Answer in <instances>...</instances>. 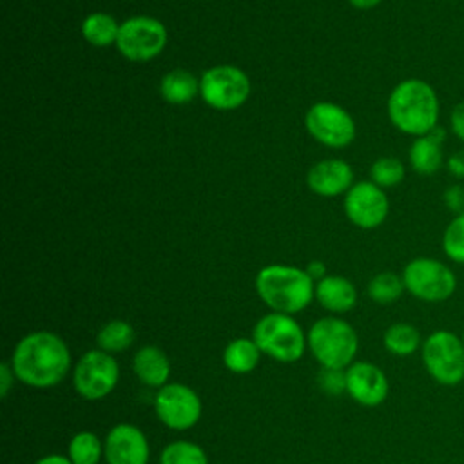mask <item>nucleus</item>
Masks as SVG:
<instances>
[{"label":"nucleus","mask_w":464,"mask_h":464,"mask_svg":"<svg viewBox=\"0 0 464 464\" xmlns=\"http://www.w3.org/2000/svg\"><path fill=\"white\" fill-rule=\"evenodd\" d=\"M118 33H120V25L107 13H92L82 24L83 38L98 47H105L116 42Z\"/></svg>","instance_id":"obj_23"},{"label":"nucleus","mask_w":464,"mask_h":464,"mask_svg":"<svg viewBox=\"0 0 464 464\" xmlns=\"http://www.w3.org/2000/svg\"><path fill=\"white\" fill-rule=\"evenodd\" d=\"M118 379L120 366L116 359L100 348L85 352L72 372L74 390L87 401L107 397L116 388Z\"/></svg>","instance_id":"obj_8"},{"label":"nucleus","mask_w":464,"mask_h":464,"mask_svg":"<svg viewBox=\"0 0 464 464\" xmlns=\"http://www.w3.org/2000/svg\"><path fill=\"white\" fill-rule=\"evenodd\" d=\"M201 410L199 395L181 382H169L161 386L154 397V411L158 419L176 431L196 426L201 417Z\"/></svg>","instance_id":"obj_11"},{"label":"nucleus","mask_w":464,"mask_h":464,"mask_svg":"<svg viewBox=\"0 0 464 464\" xmlns=\"http://www.w3.org/2000/svg\"><path fill=\"white\" fill-rule=\"evenodd\" d=\"M14 372H13V366L11 362H2L0 364V397L5 399L9 390H11V384L14 381Z\"/></svg>","instance_id":"obj_34"},{"label":"nucleus","mask_w":464,"mask_h":464,"mask_svg":"<svg viewBox=\"0 0 464 464\" xmlns=\"http://www.w3.org/2000/svg\"><path fill=\"white\" fill-rule=\"evenodd\" d=\"M160 464H208L201 446L190 440H174L161 451Z\"/></svg>","instance_id":"obj_27"},{"label":"nucleus","mask_w":464,"mask_h":464,"mask_svg":"<svg viewBox=\"0 0 464 464\" xmlns=\"http://www.w3.org/2000/svg\"><path fill=\"white\" fill-rule=\"evenodd\" d=\"M388 116L401 132L419 138L439 125L440 102L428 82L408 78L393 87L388 98Z\"/></svg>","instance_id":"obj_2"},{"label":"nucleus","mask_w":464,"mask_h":464,"mask_svg":"<svg viewBox=\"0 0 464 464\" xmlns=\"http://www.w3.org/2000/svg\"><path fill=\"white\" fill-rule=\"evenodd\" d=\"M404 288L426 303H442L457 290L455 272L433 257H415L402 270Z\"/></svg>","instance_id":"obj_7"},{"label":"nucleus","mask_w":464,"mask_h":464,"mask_svg":"<svg viewBox=\"0 0 464 464\" xmlns=\"http://www.w3.org/2000/svg\"><path fill=\"white\" fill-rule=\"evenodd\" d=\"M404 281L393 272H381L368 283V295L379 304H390L397 301L404 292Z\"/></svg>","instance_id":"obj_26"},{"label":"nucleus","mask_w":464,"mask_h":464,"mask_svg":"<svg viewBox=\"0 0 464 464\" xmlns=\"http://www.w3.org/2000/svg\"><path fill=\"white\" fill-rule=\"evenodd\" d=\"M103 455V444L92 431H78L72 435L67 457L72 464H98Z\"/></svg>","instance_id":"obj_25"},{"label":"nucleus","mask_w":464,"mask_h":464,"mask_svg":"<svg viewBox=\"0 0 464 464\" xmlns=\"http://www.w3.org/2000/svg\"><path fill=\"white\" fill-rule=\"evenodd\" d=\"M160 91L167 102L185 103L199 92V82L192 72L185 69H174L163 76Z\"/></svg>","instance_id":"obj_21"},{"label":"nucleus","mask_w":464,"mask_h":464,"mask_svg":"<svg viewBox=\"0 0 464 464\" xmlns=\"http://www.w3.org/2000/svg\"><path fill=\"white\" fill-rule=\"evenodd\" d=\"M14 377L33 388H51L71 370V352L53 332H31L18 341L11 355Z\"/></svg>","instance_id":"obj_1"},{"label":"nucleus","mask_w":464,"mask_h":464,"mask_svg":"<svg viewBox=\"0 0 464 464\" xmlns=\"http://www.w3.org/2000/svg\"><path fill=\"white\" fill-rule=\"evenodd\" d=\"M167 44L163 24L150 16H134L120 24L118 51L134 62H145L158 56Z\"/></svg>","instance_id":"obj_10"},{"label":"nucleus","mask_w":464,"mask_h":464,"mask_svg":"<svg viewBox=\"0 0 464 464\" xmlns=\"http://www.w3.org/2000/svg\"><path fill=\"white\" fill-rule=\"evenodd\" d=\"M34 464H72V462H71V459L65 457V455H56V453H53V455H45V457L38 459Z\"/></svg>","instance_id":"obj_35"},{"label":"nucleus","mask_w":464,"mask_h":464,"mask_svg":"<svg viewBox=\"0 0 464 464\" xmlns=\"http://www.w3.org/2000/svg\"><path fill=\"white\" fill-rule=\"evenodd\" d=\"M353 172L343 160H324L308 172V187L319 196H337L350 190Z\"/></svg>","instance_id":"obj_16"},{"label":"nucleus","mask_w":464,"mask_h":464,"mask_svg":"<svg viewBox=\"0 0 464 464\" xmlns=\"http://www.w3.org/2000/svg\"><path fill=\"white\" fill-rule=\"evenodd\" d=\"M132 370L140 382L150 388H161L170 377V362L163 350L154 344L141 346L132 359Z\"/></svg>","instance_id":"obj_18"},{"label":"nucleus","mask_w":464,"mask_h":464,"mask_svg":"<svg viewBox=\"0 0 464 464\" xmlns=\"http://www.w3.org/2000/svg\"><path fill=\"white\" fill-rule=\"evenodd\" d=\"M304 121L308 132L328 147H344L355 136V123L352 116L343 107L330 102L312 105Z\"/></svg>","instance_id":"obj_12"},{"label":"nucleus","mask_w":464,"mask_h":464,"mask_svg":"<svg viewBox=\"0 0 464 464\" xmlns=\"http://www.w3.org/2000/svg\"><path fill=\"white\" fill-rule=\"evenodd\" d=\"M404 165L401 160L393 158V156H384V158H379L372 169H370V178L372 181L381 187V188H386V187H395L399 185L402 179H404Z\"/></svg>","instance_id":"obj_29"},{"label":"nucleus","mask_w":464,"mask_h":464,"mask_svg":"<svg viewBox=\"0 0 464 464\" xmlns=\"http://www.w3.org/2000/svg\"><path fill=\"white\" fill-rule=\"evenodd\" d=\"M321 386L328 393H343L346 392V370H332V368H323L321 377H319Z\"/></svg>","instance_id":"obj_30"},{"label":"nucleus","mask_w":464,"mask_h":464,"mask_svg":"<svg viewBox=\"0 0 464 464\" xmlns=\"http://www.w3.org/2000/svg\"><path fill=\"white\" fill-rule=\"evenodd\" d=\"M261 353L279 361V362H295L303 357L304 348L308 346L306 337L299 323L288 315L272 312L261 317L252 332Z\"/></svg>","instance_id":"obj_5"},{"label":"nucleus","mask_w":464,"mask_h":464,"mask_svg":"<svg viewBox=\"0 0 464 464\" xmlns=\"http://www.w3.org/2000/svg\"><path fill=\"white\" fill-rule=\"evenodd\" d=\"M201 98L214 109L230 111L245 103L250 94L248 76L234 65H216L199 80Z\"/></svg>","instance_id":"obj_9"},{"label":"nucleus","mask_w":464,"mask_h":464,"mask_svg":"<svg viewBox=\"0 0 464 464\" xmlns=\"http://www.w3.org/2000/svg\"><path fill=\"white\" fill-rule=\"evenodd\" d=\"M388 210V198L373 181H359L346 192L344 212L348 219L361 228H375L382 225Z\"/></svg>","instance_id":"obj_13"},{"label":"nucleus","mask_w":464,"mask_h":464,"mask_svg":"<svg viewBox=\"0 0 464 464\" xmlns=\"http://www.w3.org/2000/svg\"><path fill=\"white\" fill-rule=\"evenodd\" d=\"M149 455V440L138 426L121 422L111 428L105 437L103 457L107 464H147Z\"/></svg>","instance_id":"obj_14"},{"label":"nucleus","mask_w":464,"mask_h":464,"mask_svg":"<svg viewBox=\"0 0 464 464\" xmlns=\"http://www.w3.org/2000/svg\"><path fill=\"white\" fill-rule=\"evenodd\" d=\"M261 357V350L257 348L254 339L237 337L230 341L223 352L225 366L234 373H248L252 372Z\"/></svg>","instance_id":"obj_20"},{"label":"nucleus","mask_w":464,"mask_h":464,"mask_svg":"<svg viewBox=\"0 0 464 464\" xmlns=\"http://www.w3.org/2000/svg\"><path fill=\"white\" fill-rule=\"evenodd\" d=\"M462 343H464V332H462Z\"/></svg>","instance_id":"obj_38"},{"label":"nucleus","mask_w":464,"mask_h":464,"mask_svg":"<svg viewBox=\"0 0 464 464\" xmlns=\"http://www.w3.org/2000/svg\"><path fill=\"white\" fill-rule=\"evenodd\" d=\"M382 343L390 353L399 357L411 355L422 346L419 330L410 323H395L388 326L382 335Z\"/></svg>","instance_id":"obj_22"},{"label":"nucleus","mask_w":464,"mask_h":464,"mask_svg":"<svg viewBox=\"0 0 464 464\" xmlns=\"http://www.w3.org/2000/svg\"><path fill=\"white\" fill-rule=\"evenodd\" d=\"M450 130L455 138L464 141V100L459 102L450 112Z\"/></svg>","instance_id":"obj_32"},{"label":"nucleus","mask_w":464,"mask_h":464,"mask_svg":"<svg viewBox=\"0 0 464 464\" xmlns=\"http://www.w3.org/2000/svg\"><path fill=\"white\" fill-rule=\"evenodd\" d=\"M379 2H381V0H350V4H352L353 7H357V9H372V7H375Z\"/></svg>","instance_id":"obj_37"},{"label":"nucleus","mask_w":464,"mask_h":464,"mask_svg":"<svg viewBox=\"0 0 464 464\" xmlns=\"http://www.w3.org/2000/svg\"><path fill=\"white\" fill-rule=\"evenodd\" d=\"M444 165L451 178L464 179V150H457V152L450 154Z\"/></svg>","instance_id":"obj_33"},{"label":"nucleus","mask_w":464,"mask_h":464,"mask_svg":"<svg viewBox=\"0 0 464 464\" xmlns=\"http://www.w3.org/2000/svg\"><path fill=\"white\" fill-rule=\"evenodd\" d=\"M315 299L330 312H348L357 301L355 286L341 276H324L315 285Z\"/></svg>","instance_id":"obj_19"},{"label":"nucleus","mask_w":464,"mask_h":464,"mask_svg":"<svg viewBox=\"0 0 464 464\" xmlns=\"http://www.w3.org/2000/svg\"><path fill=\"white\" fill-rule=\"evenodd\" d=\"M422 362L433 381L444 386H455L464 381V343L450 330L431 332L422 346Z\"/></svg>","instance_id":"obj_6"},{"label":"nucleus","mask_w":464,"mask_h":464,"mask_svg":"<svg viewBox=\"0 0 464 464\" xmlns=\"http://www.w3.org/2000/svg\"><path fill=\"white\" fill-rule=\"evenodd\" d=\"M442 201L446 205V208L450 212L462 214L464 212V185L462 183H453L450 185L444 194H442Z\"/></svg>","instance_id":"obj_31"},{"label":"nucleus","mask_w":464,"mask_h":464,"mask_svg":"<svg viewBox=\"0 0 464 464\" xmlns=\"http://www.w3.org/2000/svg\"><path fill=\"white\" fill-rule=\"evenodd\" d=\"M442 250L448 259L464 265V212L453 216L442 232Z\"/></svg>","instance_id":"obj_28"},{"label":"nucleus","mask_w":464,"mask_h":464,"mask_svg":"<svg viewBox=\"0 0 464 464\" xmlns=\"http://www.w3.org/2000/svg\"><path fill=\"white\" fill-rule=\"evenodd\" d=\"M256 290L261 301L279 314H297L315 295L314 279L297 266L268 265L256 277Z\"/></svg>","instance_id":"obj_3"},{"label":"nucleus","mask_w":464,"mask_h":464,"mask_svg":"<svg viewBox=\"0 0 464 464\" xmlns=\"http://www.w3.org/2000/svg\"><path fill=\"white\" fill-rule=\"evenodd\" d=\"M446 132L439 125L424 136H419L413 140L410 147V165L411 169L420 176H431L440 170L444 161L442 143H444Z\"/></svg>","instance_id":"obj_17"},{"label":"nucleus","mask_w":464,"mask_h":464,"mask_svg":"<svg viewBox=\"0 0 464 464\" xmlns=\"http://www.w3.org/2000/svg\"><path fill=\"white\" fill-rule=\"evenodd\" d=\"M308 348L323 368L346 370L357 353L359 339L350 323L339 317H323L306 335Z\"/></svg>","instance_id":"obj_4"},{"label":"nucleus","mask_w":464,"mask_h":464,"mask_svg":"<svg viewBox=\"0 0 464 464\" xmlns=\"http://www.w3.org/2000/svg\"><path fill=\"white\" fill-rule=\"evenodd\" d=\"M134 343V328L121 319L109 321L96 335V344L107 353L125 352Z\"/></svg>","instance_id":"obj_24"},{"label":"nucleus","mask_w":464,"mask_h":464,"mask_svg":"<svg viewBox=\"0 0 464 464\" xmlns=\"http://www.w3.org/2000/svg\"><path fill=\"white\" fill-rule=\"evenodd\" d=\"M306 274L312 277V279H323L324 277V265L321 261H312L306 268Z\"/></svg>","instance_id":"obj_36"},{"label":"nucleus","mask_w":464,"mask_h":464,"mask_svg":"<svg viewBox=\"0 0 464 464\" xmlns=\"http://www.w3.org/2000/svg\"><path fill=\"white\" fill-rule=\"evenodd\" d=\"M388 379L379 366L357 361L346 368V392L361 406H379L388 397Z\"/></svg>","instance_id":"obj_15"}]
</instances>
